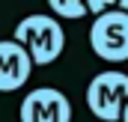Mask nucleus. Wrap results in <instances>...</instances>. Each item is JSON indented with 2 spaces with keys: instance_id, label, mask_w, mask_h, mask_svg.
Masks as SVG:
<instances>
[{
  "instance_id": "7",
  "label": "nucleus",
  "mask_w": 128,
  "mask_h": 122,
  "mask_svg": "<svg viewBox=\"0 0 128 122\" xmlns=\"http://www.w3.org/2000/svg\"><path fill=\"white\" fill-rule=\"evenodd\" d=\"M86 9L92 15H101L107 9H128V0H86Z\"/></svg>"
},
{
  "instance_id": "8",
  "label": "nucleus",
  "mask_w": 128,
  "mask_h": 122,
  "mask_svg": "<svg viewBox=\"0 0 128 122\" xmlns=\"http://www.w3.org/2000/svg\"><path fill=\"white\" fill-rule=\"evenodd\" d=\"M122 122H128V101H125V110H122Z\"/></svg>"
},
{
  "instance_id": "1",
  "label": "nucleus",
  "mask_w": 128,
  "mask_h": 122,
  "mask_svg": "<svg viewBox=\"0 0 128 122\" xmlns=\"http://www.w3.org/2000/svg\"><path fill=\"white\" fill-rule=\"evenodd\" d=\"M15 39L30 51L36 66H51L66 48V33L60 27V21L48 18V15L21 18V24L15 27Z\"/></svg>"
},
{
  "instance_id": "5",
  "label": "nucleus",
  "mask_w": 128,
  "mask_h": 122,
  "mask_svg": "<svg viewBox=\"0 0 128 122\" xmlns=\"http://www.w3.org/2000/svg\"><path fill=\"white\" fill-rule=\"evenodd\" d=\"M30 72H33V57L18 39L0 42V92L21 90L30 80Z\"/></svg>"
},
{
  "instance_id": "4",
  "label": "nucleus",
  "mask_w": 128,
  "mask_h": 122,
  "mask_svg": "<svg viewBox=\"0 0 128 122\" xmlns=\"http://www.w3.org/2000/svg\"><path fill=\"white\" fill-rule=\"evenodd\" d=\"M18 116L21 122H72V104L60 90L42 86L24 95Z\"/></svg>"
},
{
  "instance_id": "6",
  "label": "nucleus",
  "mask_w": 128,
  "mask_h": 122,
  "mask_svg": "<svg viewBox=\"0 0 128 122\" xmlns=\"http://www.w3.org/2000/svg\"><path fill=\"white\" fill-rule=\"evenodd\" d=\"M48 6L60 18H68V21H78V18H84L90 12L86 9V0H48Z\"/></svg>"
},
{
  "instance_id": "2",
  "label": "nucleus",
  "mask_w": 128,
  "mask_h": 122,
  "mask_svg": "<svg viewBox=\"0 0 128 122\" xmlns=\"http://www.w3.org/2000/svg\"><path fill=\"white\" fill-rule=\"evenodd\" d=\"M90 45L101 60L125 62L128 60V9H107L92 21Z\"/></svg>"
},
{
  "instance_id": "3",
  "label": "nucleus",
  "mask_w": 128,
  "mask_h": 122,
  "mask_svg": "<svg viewBox=\"0 0 128 122\" xmlns=\"http://www.w3.org/2000/svg\"><path fill=\"white\" fill-rule=\"evenodd\" d=\"M125 101H128V74L122 72H101L86 86V104L92 116H98L101 122L122 119Z\"/></svg>"
}]
</instances>
